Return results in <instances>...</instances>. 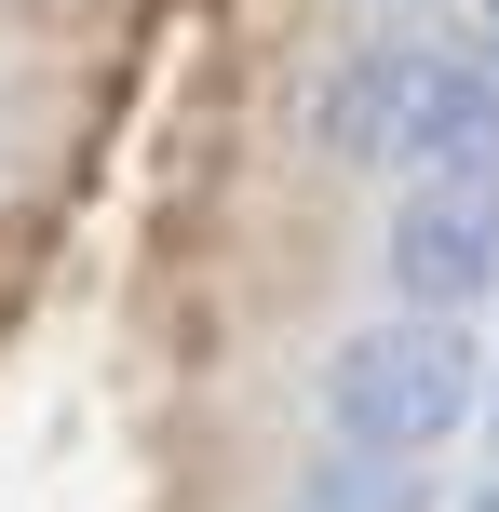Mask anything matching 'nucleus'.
Returning <instances> with one entry per match:
<instances>
[{
    "instance_id": "nucleus-1",
    "label": "nucleus",
    "mask_w": 499,
    "mask_h": 512,
    "mask_svg": "<svg viewBox=\"0 0 499 512\" xmlns=\"http://www.w3.org/2000/svg\"><path fill=\"white\" fill-rule=\"evenodd\" d=\"M324 149L338 162H405V176H499V81L459 68L419 27H378L324 81Z\"/></svg>"
},
{
    "instance_id": "nucleus-2",
    "label": "nucleus",
    "mask_w": 499,
    "mask_h": 512,
    "mask_svg": "<svg viewBox=\"0 0 499 512\" xmlns=\"http://www.w3.org/2000/svg\"><path fill=\"white\" fill-rule=\"evenodd\" d=\"M473 405H486V351L459 337V310H392V324L338 337V364H324L338 445H378V459H432Z\"/></svg>"
},
{
    "instance_id": "nucleus-5",
    "label": "nucleus",
    "mask_w": 499,
    "mask_h": 512,
    "mask_svg": "<svg viewBox=\"0 0 499 512\" xmlns=\"http://www.w3.org/2000/svg\"><path fill=\"white\" fill-rule=\"evenodd\" d=\"M473 27H486V54H499V0H473Z\"/></svg>"
},
{
    "instance_id": "nucleus-4",
    "label": "nucleus",
    "mask_w": 499,
    "mask_h": 512,
    "mask_svg": "<svg viewBox=\"0 0 499 512\" xmlns=\"http://www.w3.org/2000/svg\"><path fill=\"white\" fill-rule=\"evenodd\" d=\"M297 512H419V459H378V445H324V472L297 486Z\"/></svg>"
},
{
    "instance_id": "nucleus-6",
    "label": "nucleus",
    "mask_w": 499,
    "mask_h": 512,
    "mask_svg": "<svg viewBox=\"0 0 499 512\" xmlns=\"http://www.w3.org/2000/svg\"><path fill=\"white\" fill-rule=\"evenodd\" d=\"M486 432H499V364H486Z\"/></svg>"
},
{
    "instance_id": "nucleus-3",
    "label": "nucleus",
    "mask_w": 499,
    "mask_h": 512,
    "mask_svg": "<svg viewBox=\"0 0 499 512\" xmlns=\"http://www.w3.org/2000/svg\"><path fill=\"white\" fill-rule=\"evenodd\" d=\"M378 270H392L405 310H473L499 283V176H405Z\"/></svg>"
},
{
    "instance_id": "nucleus-7",
    "label": "nucleus",
    "mask_w": 499,
    "mask_h": 512,
    "mask_svg": "<svg viewBox=\"0 0 499 512\" xmlns=\"http://www.w3.org/2000/svg\"><path fill=\"white\" fill-rule=\"evenodd\" d=\"M459 512H499V486H486V499H459Z\"/></svg>"
}]
</instances>
